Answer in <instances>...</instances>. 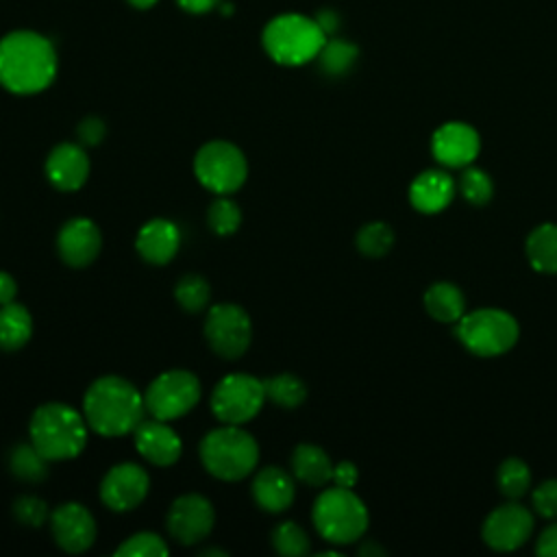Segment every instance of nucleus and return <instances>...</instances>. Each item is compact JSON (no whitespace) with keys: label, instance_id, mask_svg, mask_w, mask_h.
<instances>
[{"label":"nucleus","instance_id":"obj_20","mask_svg":"<svg viewBox=\"0 0 557 557\" xmlns=\"http://www.w3.org/2000/svg\"><path fill=\"white\" fill-rule=\"evenodd\" d=\"M457 191V183L446 170H424L409 185V202L416 211L433 215L444 211Z\"/></svg>","mask_w":557,"mask_h":557},{"label":"nucleus","instance_id":"obj_42","mask_svg":"<svg viewBox=\"0 0 557 557\" xmlns=\"http://www.w3.org/2000/svg\"><path fill=\"white\" fill-rule=\"evenodd\" d=\"M178 9H183L185 13H191V15H205V13H211L213 9L220 7V0H176Z\"/></svg>","mask_w":557,"mask_h":557},{"label":"nucleus","instance_id":"obj_18","mask_svg":"<svg viewBox=\"0 0 557 557\" xmlns=\"http://www.w3.org/2000/svg\"><path fill=\"white\" fill-rule=\"evenodd\" d=\"M133 437L139 455L154 466H172L181 457V440L165 420L144 418L135 426Z\"/></svg>","mask_w":557,"mask_h":557},{"label":"nucleus","instance_id":"obj_38","mask_svg":"<svg viewBox=\"0 0 557 557\" xmlns=\"http://www.w3.org/2000/svg\"><path fill=\"white\" fill-rule=\"evenodd\" d=\"M531 503L535 513L548 520H557V479H546L533 487Z\"/></svg>","mask_w":557,"mask_h":557},{"label":"nucleus","instance_id":"obj_29","mask_svg":"<svg viewBox=\"0 0 557 557\" xmlns=\"http://www.w3.org/2000/svg\"><path fill=\"white\" fill-rule=\"evenodd\" d=\"M457 191L472 207H483L494 196V183L485 170L476 165H466L461 168V174L457 178Z\"/></svg>","mask_w":557,"mask_h":557},{"label":"nucleus","instance_id":"obj_3","mask_svg":"<svg viewBox=\"0 0 557 557\" xmlns=\"http://www.w3.org/2000/svg\"><path fill=\"white\" fill-rule=\"evenodd\" d=\"M329 35L322 30L313 15L281 13L272 17L261 33V46L265 54L287 67L315 61Z\"/></svg>","mask_w":557,"mask_h":557},{"label":"nucleus","instance_id":"obj_23","mask_svg":"<svg viewBox=\"0 0 557 557\" xmlns=\"http://www.w3.org/2000/svg\"><path fill=\"white\" fill-rule=\"evenodd\" d=\"M292 472L298 481L320 487L333 481V461L315 444H298L292 453Z\"/></svg>","mask_w":557,"mask_h":557},{"label":"nucleus","instance_id":"obj_14","mask_svg":"<svg viewBox=\"0 0 557 557\" xmlns=\"http://www.w3.org/2000/svg\"><path fill=\"white\" fill-rule=\"evenodd\" d=\"M481 152V137L466 122H444L431 135V154L444 168L461 170L472 165Z\"/></svg>","mask_w":557,"mask_h":557},{"label":"nucleus","instance_id":"obj_26","mask_svg":"<svg viewBox=\"0 0 557 557\" xmlns=\"http://www.w3.org/2000/svg\"><path fill=\"white\" fill-rule=\"evenodd\" d=\"M33 333V320L26 307L17 302H7L0 307V348L17 350Z\"/></svg>","mask_w":557,"mask_h":557},{"label":"nucleus","instance_id":"obj_30","mask_svg":"<svg viewBox=\"0 0 557 557\" xmlns=\"http://www.w3.org/2000/svg\"><path fill=\"white\" fill-rule=\"evenodd\" d=\"M11 472L22 481H41L48 474V459L33 444H17L9 455Z\"/></svg>","mask_w":557,"mask_h":557},{"label":"nucleus","instance_id":"obj_27","mask_svg":"<svg viewBox=\"0 0 557 557\" xmlns=\"http://www.w3.org/2000/svg\"><path fill=\"white\" fill-rule=\"evenodd\" d=\"M357 59H359V48L352 41L342 37H329L315 61L320 63V70L326 76H344L352 70Z\"/></svg>","mask_w":557,"mask_h":557},{"label":"nucleus","instance_id":"obj_39","mask_svg":"<svg viewBox=\"0 0 557 557\" xmlns=\"http://www.w3.org/2000/svg\"><path fill=\"white\" fill-rule=\"evenodd\" d=\"M76 135H78L83 146H98L104 139V135H107V126H104V122L100 117L89 115V117H85L78 124Z\"/></svg>","mask_w":557,"mask_h":557},{"label":"nucleus","instance_id":"obj_31","mask_svg":"<svg viewBox=\"0 0 557 557\" xmlns=\"http://www.w3.org/2000/svg\"><path fill=\"white\" fill-rule=\"evenodd\" d=\"M265 398H270L278 407L294 409L305 403L307 398V385L296 374H276L268 381H263Z\"/></svg>","mask_w":557,"mask_h":557},{"label":"nucleus","instance_id":"obj_15","mask_svg":"<svg viewBox=\"0 0 557 557\" xmlns=\"http://www.w3.org/2000/svg\"><path fill=\"white\" fill-rule=\"evenodd\" d=\"M148 487V472L137 463L126 461L113 466L104 474L100 483V498L113 511H131L146 498Z\"/></svg>","mask_w":557,"mask_h":557},{"label":"nucleus","instance_id":"obj_46","mask_svg":"<svg viewBox=\"0 0 557 557\" xmlns=\"http://www.w3.org/2000/svg\"><path fill=\"white\" fill-rule=\"evenodd\" d=\"M126 2L139 11H146V9H152L159 0H126Z\"/></svg>","mask_w":557,"mask_h":557},{"label":"nucleus","instance_id":"obj_19","mask_svg":"<svg viewBox=\"0 0 557 557\" xmlns=\"http://www.w3.org/2000/svg\"><path fill=\"white\" fill-rule=\"evenodd\" d=\"M46 176L61 191L81 189L89 176V157L78 144H59L46 159Z\"/></svg>","mask_w":557,"mask_h":557},{"label":"nucleus","instance_id":"obj_4","mask_svg":"<svg viewBox=\"0 0 557 557\" xmlns=\"http://www.w3.org/2000/svg\"><path fill=\"white\" fill-rule=\"evenodd\" d=\"M87 420L63 403H46L35 409L28 433L30 444L48 459L63 461L83 453L87 444Z\"/></svg>","mask_w":557,"mask_h":557},{"label":"nucleus","instance_id":"obj_12","mask_svg":"<svg viewBox=\"0 0 557 557\" xmlns=\"http://www.w3.org/2000/svg\"><path fill=\"white\" fill-rule=\"evenodd\" d=\"M533 513L524 505L509 500L494 507L485 516L481 524V537L492 550L511 553L527 544L533 533Z\"/></svg>","mask_w":557,"mask_h":557},{"label":"nucleus","instance_id":"obj_35","mask_svg":"<svg viewBox=\"0 0 557 557\" xmlns=\"http://www.w3.org/2000/svg\"><path fill=\"white\" fill-rule=\"evenodd\" d=\"M207 222L215 235H231L242 224V211L231 198L218 196L207 211Z\"/></svg>","mask_w":557,"mask_h":557},{"label":"nucleus","instance_id":"obj_10","mask_svg":"<svg viewBox=\"0 0 557 557\" xmlns=\"http://www.w3.org/2000/svg\"><path fill=\"white\" fill-rule=\"evenodd\" d=\"M265 400L263 381L235 372L226 374L213 389L211 409L224 424H244L252 420Z\"/></svg>","mask_w":557,"mask_h":557},{"label":"nucleus","instance_id":"obj_32","mask_svg":"<svg viewBox=\"0 0 557 557\" xmlns=\"http://www.w3.org/2000/svg\"><path fill=\"white\" fill-rule=\"evenodd\" d=\"M355 244L361 255L370 259L385 257L394 246V231L387 222H368L359 228Z\"/></svg>","mask_w":557,"mask_h":557},{"label":"nucleus","instance_id":"obj_7","mask_svg":"<svg viewBox=\"0 0 557 557\" xmlns=\"http://www.w3.org/2000/svg\"><path fill=\"white\" fill-rule=\"evenodd\" d=\"M318 533L331 544H350L361 540L368 529V509L350 487H326L311 511Z\"/></svg>","mask_w":557,"mask_h":557},{"label":"nucleus","instance_id":"obj_11","mask_svg":"<svg viewBox=\"0 0 557 557\" xmlns=\"http://www.w3.org/2000/svg\"><path fill=\"white\" fill-rule=\"evenodd\" d=\"M205 337L213 352L224 359H237L246 352L252 337L250 318L239 305H213L205 320Z\"/></svg>","mask_w":557,"mask_h":557},{"label":"nucleus","instance_id":"obj_5","mask_svg":"<svg viewBox=\"0 0 557 557\" xmlns=\"http://www.w3.org/2000/svg\"><path fill=\"white\" fill-rule=\"evenodd\" d=\"M200 459L209 474L222 481H239L255 470L259 446L239 424H226L202 437Z\"/></svg>","mask_w":557,"mask_h":557},{"label":"nucleus","instance_id":"obj_45","mask_svg":"<svg viewBox=\"0 0 557 557\" xmlns=\"http://www.w3.org/2000/svg\"><path fill=\"white\" fill-rule=\"evenodd\" d=\"M385 550L381 548V546H376L374 542H368V544H363L361 548H359V555H383Z\"/></svg>","mask_w":557,"mask_h":557},{"label":"nucleus","instance_id":"obj_47","mask_svg":"<svg viewBox=\"0 0 557 557\" xmlns=\"http://www.w3.org/2000/svg\"><path fill=\"white\" fill-rule=\"evenodd\" d=\"M200 555H226V553L220 550V548H202Z\"/></svg>","mask_w":557,"mask_h":557},{"label":"nucleus","instance_id":"obj_8","mask_svg":"<svg viewBox=\"0 0 557 557\" xmlns=\"http://www.w3.org/2000/svg\"><path fill=\"white\" fill-rule=\"evenodd\" d=\"M194 174L209 191L226 196L244 185L248 163L244 152L235 144L213 139L196 152Z\"/></svg>","mask_w":557,"mask_h":557},{"label":"nucleus","instance_id":"obj_25","mask_svg":"<svg viewBox=\"0 0 557 557\" xmlns=\"http://www.w3.org/2000/svg\"><path fill=\"white\" fill-rule=\"evenodd\" d=\"M524 252L533 270L542 274H557V224H537L527 235Z\"/></svg>","mask_w":557,"mask_h":557},{"label":"nucleus","instance_id":"obj_44","mask_svg":"<svg viewBox=\"0 0 557 557\" xmlns=\"http://www.w3.org/2000/svg\"><path fill=\"white\" fill-rule=\"evenodd\" d=\"M15 294H17V285H15L13 276L7 272H0V307L7 302H13Z\"/></svg>","mask_w":557,"mask_h":557},{"label":"nucleus","instance_id":"obj_1","mask_svg":"<svg viewBox=\"0 0 557 557\" xmlns=\"http://www.w3.org/2000/svg\"><path fill=\"white\" fill-rule=\"evenodd\" d=\"M57 76V50L37 30H11L0 39V85L17 96L44 91Z\"/></svg>","mask_w":557,"mask_h":557},{"label":"nucleus","instance_id":"obj_9","mask_svg":"<svg viewBox=\"0 0 557 557\" xmlns=\"http://www.w3.org/2000/svg\"><path fill=\"white\" fill-rule=\"evenodd\" d=\"M200 400V381L187 370H168L159 374L146 389V411L159 420L185 416Z\"/></svg>","mask_w":557,"mask_h":557},{"label":"nucleus","instance_id":"obj_37","mask_svg":"<svg viewBox=\"0 0 557 557\" xmlns=\"http://www.w3.org/2000/svg\"><path fill=\"white\" fill-rule=\"evenodd\" d=\"M13 516L17 518V522L28 524V527H41L46 522L48 516V507L41 498L37 496H20L13 503Z\"/></svg>","mask_w":557,"mask_h":557},{"label":"nucleus","instance_id":"obj_2","mask_svg":"<svg viewBox=\"0 0 557 557\" xmlns=\"http://www.w3.org/2000/svg\"><path fill=\"white\" fill-rule=\"evenodd\" d=\"M83 411L89 429L104 437L133 433L146 416L139 389L122 376H100L85 392Z\"/></svg>","mask_w":557,"mask_h":557},{"label":"nucleus","instance_id":"obj_6","mask_svg":"<svg viewBox=\"0 0 557 557\" xmlns=\"http://www.w3.org/2000/svg\"><path fill=\"white\" fill-rule=\"evenodd\" d=\"M520 335L518 320L496 307H481L466 311L455 322V337L476 357H498L509 352Z\"/></svg>","mask_w":557,"mask_h":557},{"label":"nucleus","instance_id":"obj_28","mask_svg":"<svg viewBox=\"0 0 557 557\" xmlns=\"http://www.w3.org/2000/svg\"><path fill=\"white\" fill-rule=\"evenodd\" d=\"M496 485H498V492L507 500L522 498L529 492V487H531V470H529L527 461H522L518 457H507L498 466Z\"/></svg>","mask_w":557,"mask_h":557},{"label":"nucleus","instance_id":"obj_13","mask_svg":"<svg viewBox=\"0 0 557 557\" xmlns=\"http://www.w3.org/2000/svg\"><path fill=\"white\" fill-rule=\"evenodd\" d=\"M215 522L213 505L200 494H185L178 496L168 511L165 524L170 535L185 546H191L205 540Z\"/></svg>","mask_w":557,"mask_h":557},{"label":"nucleus","instance_id":"obj_43","mask_svg":"<svg viewBox=\"0 0 557 557\" xmlns=\"http://www.w3.org/2000/svg\"><path fill=\"white\" fill-rule=\"evenodd\" d=\"M313 17L318 20V24L322 26V30H324L329 37L335 35V30H337V26H339V15H337L333 9H322V11H318Z\"/></svg>","mask_w":557,"mask_h":557},{"label":"nucleus","instance_id":"obj_40","mask_svg":"<svg viewBox=\"0 0 557 557\" xmlns=\"http://www.w3.org/2000/svg\"><path fill=\"white\" fill-rule=\"evenodd\" d=\"M535 553L542 557H557V520L550 522L535 542Z\"/></svg>","mask_w":557,"mask_h":557},{"label":"nucleus","instance_id":"obj_16","mask_svg":"<svg viewBox=\"0 0 557 557\" xmlns=\"http://www.w3.org/2000/svg\"><path fill=\"white\" fill-rule=\"evenodd\" d=\"M54 542L67 553H85L96 540V520L81 503H63L50 513Z\"/></svg>","mask_w":557,"mask_h":557},{"label":"nucleus","instance_id":"obj_24","mask_svg":"<svg viewBox=\"0 0 557 557\" xmlns=\"http://www.w3.org/2000/svg\"><path fill=\"white\" fill-rule=\"evenodd\" d=\"M426 313L444 324H455L466 313V296L450 281H437L424 292Z\"/></svg>","mask_w":557,"mask_h":557},{"label":"nucleus","instance_id":"obj_17","mask_svg":"<svg viewBox=\"0 0 557 557\" xmlns=\"http://www.w3.org/2000/svg\"><path fill=\"white\" fill-rule=\"evenodd\" d=\"M102 246V235L89 218H72L65 222L57 237L61 259L72 268L89 265Z\"/></svg>","mask_w":557,"mask_h":557},{"label":"nucleus","instance_id":"obj_22","mask_svg":"<svg viewBox=\"0 0 557 557\" xmlns=\"http://www.w3.org/2000/svg\"><path fill=\"white\" fill-rule=\"evenodd\" d=\"M294 494L296 487L292 476L278 466H268L252 479V496L257 505L270 513L285 511L294 503Z\"/></svg>","mask_w":557,"mask_h":557},{"label":"nucleus","instance_id":"obj_34","mask_svg":"<svg viewBox=\"0 0 557 557\" xmlns=\"http://www.w3.org/2000/svg\"><path fill=\"white\" fill-rule=\"evenodd\" d=\"M272 546L283 557H300L309 553V537L300 524L287 520L274 527Z\"/></svg>","mask_w":557,"mask_h":557},{"label":"nucleus","instance_id":"obj_21","mask_svg":"<svg viewBox=\"0 0 557 557\" xmlns=\"http://www.w3.org/2000/svg\"><path fill=\"white\" fill-rule=\"evenodd\" d=\"M135 246L141 259L154 265H163L172 261V257L178 252V246H181L178 226L170 220L154 218L139 228Z\"/></svg>","mask_w":557,"mask_h":557},{"label":"nucleus","instance_id":"obj_36","mask_svg":"<svg viewBox=\"0 0 557 557\" xmlns=\"http://www.w3.org/2000/svg\"><path fill=\"white\" fill-rule=\"evenodd\" d=\"M115 555H120V557H165L168 544L157 533L141 531V533H135L128 540H124L120 544V548L115 550Z\"/></svg>","mask_w":557,"mask_h":557},{"label":"nucleus","instance_id":"obj_41","mask_svg":"<svg viewBox=\"0 0 557 557\" xmlns=\"http://www.w3.org/2000/svg\"><path fill=\"white\" fill-rule=\"evenodd\" d=\"M357 479H359V470H357V466L355 463H350V461H339V463H335L333 466V483L335 485H339V487H355V483H357Z\"/></svg>","mask_w":557,"mask_h":557},{"label":"nucleus","instance_id":"obj_33","mask_svg":"<svg viewBox=\"0 0 557 557\" xmlns=\"http://www.w3.org/2000/svg\"><path fill=\"white\" fill-rule=\"evenodd\" d=\"M174 296H176V302L189 311V313H198L207 307L209 298H211V287L209 283L198 276V274H187L183 276L176 287H174Z\"/></svg>","mask_w":557,"mask_h":557}]
</instances>
